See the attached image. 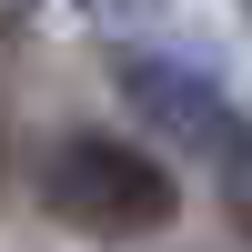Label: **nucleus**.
Here are the masks:
<instances>
[{
    "mask_svg": "<svg viewBox=\"0 0 252 252\" xmlns=\"http://www.w3.org/2000/svg\"><path fill=\"white\" fill-rule=\"evenodd\" d=\"M40 202L91 242H141V232H161L182 212L172 172L152 152H131V141H111V131H61L40 152Z\"/></svg>",
    "mask_w": 252,
    "mask_h": 252,
    "instance_id": "1",
    "label": "nucleus"
},
{
    "mask_svg": "<svg viewBox=\"0 0 252 252\" xmlns=\"http://www.w3.org/2000/svg\"><path fill=\"white\" fill-rule=\"evenodd\" d=\"M111 71H121V101H131L141 121H161L182 152H212L222 172H252V131H242V111H232L202 71H182V61H161V51H121Z\"/></svg>",
    "mask_w": 252,
    "mask_h": 252,
    "instance_id": "2",
    "label": "nucleus"
},
{
    "mask_svg": "<svg viewBox=\"0 0 252 252\" xmlns=\"http://www.w3.org/2000/svg\"><path fill=\"white\" fill-rule=\"evenodd\" d=\"M242 10H252V0H242Z\"/></svg>",
    "mask_w": 252,
    "mask_h": 252,
    "instance_id": "3",
    "label": "nucleus"
}]
</instances>
